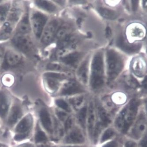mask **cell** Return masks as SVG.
Wrapping results in <instances>:
<instances>
[{"instance_id": "obj_47", "label": "cell", "mask_w": 147, "mask_h": 147, "mask_svg": "<svg viewBox=\"0 0 147 147\" xmlns=\"http://www.w3.org/2000/svg\"></svg>"}, {"instance_id": "obj_34", "label": "cell", "mask_w": 147, "mask_h": 147, "mask_svg": "<svg viewBox=\"0 0 147 147\" xmlns=\"http://www.w3.org/2000/svg\"><path fill=\"white\" fill-rule=\"evenodd\" d=\"M56 104L59 107L62 108L64 110L68 111V112L70 111L69 105H68L67 103L65 102L64 100H56Z\"/></svg>"}, {"instance_id": "obj_28", "label": "cell", "mask_w": 147, "mask_h": 147, "mask_svg": "<svg viewBox=\"0 0 147 147\" xmlns=\"http://www.w3.org/2000/svg\"><path fill=\"white\" fill-rule=\"evenodd\" d=\"M21 13V11L20 9L16 7H13L11 11L8 20L13 23H16L18 21L20 18Z\"/></svg>"}, {"instance_id": "obj_12", "label": "cell", "mask_w": 147, "mask_h": 147, "mask_svg": "<svg viewBox=\"0 0 147 147\" xmlns=\"http://www.w3.org/2000/svg\"><path fill=\"white\" fill-rule=\"evenodd\" d=\"M22 59L21 54L16 51L13 50L8 51L5 54L3 68L7 69L17 66L21 63Z\"/></svg>"}, {"instance_id": "obj_26", "label": "cell", "mask_w": 147, "mask_h": 147, "mask_svg": "<svg viewBox=\"0 0 147 147\" xmlns=\"http://www.w3.org/2000/svg\"><path fill=\"white\" fill-rule=\"evenodd\" d=\"M133 69L134 73L138 76H142L144 72V65L143 63L140 60H137L133 63Z\"/></svg>"}, {"instance_id": "obj_18", "label": "cell", "mask_w": 147, "mask_h": 147, "mask_svg": "<svg viewBox=\"0 0 147 147\" xmlns=\"http://www.w3.org/2000/svg\"><path fill=\"white\" fill-rule=\"evenodd\" d=\"M22 115V110L20 105L16 104L13 105L7 120V124L10 127H12L17 123Z\"/></svg>"}, {"instance_id": "obj_8", "label": "cell", "mask_w": 147, "mask_h": 147, "mask_svg": "<svg viewBox=\"0 0 147 147\" xmlns=\"http://www.w3.org/2000/svg\"><path fill=\"white\" fill-rule=\"evenodd\" d=\"M85 90L83 85L77 80L69 79L65 81L60 88L59 94L61 95H71L82 93Z\"/></svg>"}, {"instance_id": "obj_31", "label": "cell", "mask_w": 147, "mask_h": 147, "mask_svg": "<svg viewBox=\"0 0 147 147\" xmlns=\"http://www.w3.org/2000/svg\"><path fill=\"white\" fill-rule=\"evenodd\" d=\"M47 140L45 134L41 130L37 131L35 135V142L36 143L41 142Z\"/></svg>"}, {"instance_id": "obj_43", "label": "cell", "mask_w": 147, "mask_h": 147, "mask_svg": "<svg viewBox=\"0 0 147 147\" xmlns=\"http://www.w3.org/2000/svg\"><path fill=\"white\" fill-rule=\"evenodd\" d=\"M132 2L133 10V11H136L137 10V7H138V1H133Z\"/></svg>"}, {"instance_id": "obj_29", "label": "cell", "mask_w": 147, "mask_h": 147, "mask_svg": "<svg viewBox=\"0 0 147 147\" xmlns=\"http://www.w3.org/2000/svg\"><path fill=\"white\" fill-rule=\"evenodd\" d=\"M10 5L9 3H6L0 5V22H2L5 20L9 12Z\"/></svg>"}, {"instance_id": "obj_40", "label": "cell", "mask_w": 147, "mask_h": 147, "mask_svg": "<svg viewBox=\"0 0 147 147\" xmlns=\"http://www.w3.org/2000/svg\"><path fill=\"white\" fill-rule=\"evenodd\" d=\"M103 147H118V145L116 142H111L108 143Z\"/></svg>"}, {"instance_id": "obj_3", "label": "cell", "mask_w": 147, "mask_h": 147, "mask_svg": "<svg viewBox=\"0 0 147 147\" xmlns=\"http://www.w3.org/2000/svg\"><path fill=\"white\" fill-rule=\"evenodd\" d=\"M139 102L136 99L130 100L118 116L115 125L122 133H126L132 125L137 116Z\"/></svg>"}, {"instance_id": "obj_16", "label": "cell", "mask_w": 147, "mask_h": 147, "mask_svg": "<svg viewBox=\"0 0 147 147\" xmlns=\"http://www.w3.org/2000/svg\"><path fill=\"white\" fill-rule=\"evenodd\" d=\"M31 29L29 13L26 12L22 16L18 25L17 33L26 34H29Z\"/></svg>"}, {"instance_id": "obj_23", "label": "cell", "mask_w": 147, "mask_h": 147, "mask_svg": "<svg viewBox=\"0 0 147 147\" xmlns=\"http://www.w3.org/2000/svg\"><path fill=\"white\" fill-rule=\"evenodd\" d=\"M40 118L41 123L45 129L51 132L52 130L51 120L49 113L45 109H43L40 112Z\"/></svg>"}, {"instance_id": "obj_1", "label": "cell", "mask_w": 147, "mask_h": 147, "mask_svg": "<svg viewBox=\"0 0 147 147\" xmlns=\"http://www.w3.org/2000/svg\"><path fill=\"white\" fill-rule=\"evenodd\" d=\"M106 78L105 52L100 49L95 51L91 57L89 84L93 90L99 89L104 84Z\"/></svg>"}, {"instance_id": "obj_9", "label": "cell", "mask_w": 147, "mask_h": 147, "mask_svg": "<svg viewBox=\"0 0 147 147\" xmlns=\"http://www.w3.org/2000/svg\"><path fill=\"white\" fill-rule=\"evenodd\" d=\"M12 41L15 47L25 54H30L34 51L33 42L27 35L16 33Z\"/></svg>"}, {"instance_id": "obj_35", "label": "cell", "mask_w": 147, "mask_h": 147, "mask_svg": "<svg viewBox=\"0 0 147 147\" xmlns=\"http://www.w3.org/2000/svg\"><path fill=\"white\" fill-rule=\"evenodd\" d=\"M27 136V134H16L15 135L14 139L16 141H21L25 139Z\"/></svg>"}, {"instance_id": "obj_49", "label": "cell", "mask_w": 147, "mask_h": 147, "mask_svg": "<svg viewBox=\"0 0 147 147\" xmlns=\"http://www.w3.org/2000/svg\"></svg>"}, {"instance_id": "obj_36", "label": "cell", "mask_w": 147, "mask_h": 147, "mask_svg": "<svg viewBox=\"0 0 147 147\" xmlns=\"http://www.w3.org/2000/svg\"><path fill=\"white\" fill-rule=\"evenodd\" d=\"M82 100H83V98H79L77 99H71L70 101H71V102L73 103V104L76 105H77L81 103Z\"/></svg>"}, {"instance_id": "obj_17", "label": "cell", "mask_w": 147, "mask_h": 147, "mask_svg": "<svg viewBox=\"0 0 147 147\" xmlns=\"http://www.w3.org/2000/svg\"><path fill=\"white\" fill-rule=\"evenodd\" d=\"M32 124V117L30 115H26L17 125L16 129L17 134H26Z\"/></svg>"}, {"instance_id": "obj_32", "label": "cell", "mask_w": 147, "mask_h": 147, "mask_svg": "<svg viewBox=\"0 0 147 147\" xmlns=\"http://www.w3.org/2000/svg\"><path fill=\"white\" fill-rule=\"evenodd\" d=\"M127 83L129 87L135 88L139 86L138 81L132 76H129L127 78Z\"/></svg>"}, {"instance_id": "obj_4", "label": "cell", "mask_w": 147, "mask_h": 147, "mask_svg": "<svg viewBox=\"0 0 147 147\" xmlns=\"http://www.w3.org/2000/svg\"><path fill=\"white\" fill-rule=\"evenodd\" d=\"M42 78L46 88L51 93L58 91L65 81L71 78L69 74L49 71L43 74Z\"/></svg>"}, {"instance_id": "obj_20", "label": "cell", "mask_w": 147, "mask_h": 147, "mask_svg": "<svg viewBox=\"0 0 147 147\" xmlns=\"http://www.w3.org/2000/svg\"><path fill=\"white\" fill-rule=\"evenodd\" d=\"M47 71L52 72H59V73H67L69 74L71 71V69L61 63L59 61H53L49 63L46 66Z\"/></svg>"}, {"instance_id": "obj_10", "label": "cell", "mask_w": 147, "mask_h": 147, "mask_svg": "<svg viewBox=\"0 0 147 147\" xmlns=\"http://www.w3.org/2000/svg\"><path fill=\"white\" fill-rule=\"evenodd\" d=\"M85 56L83 52L74 51L60 59L59 61L71 69H76Z\"/></svg>"}, {"instance_id": "obj_19", "label": "cell", "mask_w": 147, "mask_h": 147, "mask_svg": "<svg viewBox=\"0 0 147 147\" xmlns=\"http://www.w3.org/2000/svg\"><path fill=\"white\" fill-rule=\"evenodd\" d=\"M36 5L40 9L49 13H54L58 11V7L53 1H36Z\"/></svg>"}, {"instance_id": "obj_33", "label": "cell", "mask_w": 147, "mask_h": 147, "mask_svg": "<svg viewBox=\"0 0 147 147\" xmlns=\"http://www.w3.org/2000/svg\"><path fill=\"white\" fill-rule=\"evenodd\" d=\"M114 134V132L112 129H108L105 131L102 138V142H104L111 138Z\"/></svg>"}, {"instance_id": "obj_30", "label": "cell", "mask_w": 147, "mask_h": 147, "mask_svg": "<svg viewBox=\"0 0 147 147\" xmlns=\"http://www.w3.org/2000/svg\"><path fill=\"white\" fill-rule=\"evenodd\" d=\"M87 108L85 107L82 108L78 114V119L80 123L81 126L84 128L85 127V123H86V119L87 117Z\"/></svg>"}, {"instance_id": "obj_37", "label": "cell", "mask_w": 147, "mask_h": 147, "mask_svg": "<svg viewBox=\"0 0 147 147\" xmlns=\"http://www.w3.org/2000/svg\"><path fill=\"white\" fill-rule=\"evenodd\" d=\"M72 123H73V122H72V119L71 118L68 119L65 123V129L66 130H68L71 127Z\"/></svg>"}, {"instance_id": "obj_45", "label": "cell", "mask_w": 147, "mask_h": 147, "mask_svg": "<svg viewBox=\"0 0 147 147\" xmlns=\"http://www.w3.org/2000/svg\"><path fill=\"white\" fill-rule=\"evenodd\" d=\"M144 104H145V110H146V114L147 115V99L145 100L144 101Z\"/></svg>"}, {"instance_id": "obj_41", "label": "cell", "mask_w": 147, "mask_h": 147, "mask_svg": "<svg viewBox=\"0 0 147 147\" xmlns=\"http://www.w3.org/2000/svg\"><path fill=\"white\" fill-rule=\"evenodd\" d=\"M57 115L61 120H64L65 117H66V114L65 113H63V112H59L57 113Z\"/></svg>"}, {"instance_id": "obj_21", "label": "cell", "mask_w": 147, "mask_h": 147, "mask_svg": "<svg viewBox=\"0 0 147 147\" xmlns=\"http://www.w3.org/2000/svg\"><path fill=\"white\" fill-rule=\"evenodd\" d=\"M65 141L68 143H81L84 141V138L81 132L76 129L68 135Z\"/></svg>"}, {"instance_id": "obj_11", "label": "cell", "mask_w": 147, "mask_h": 147, "mask_svg": "<svg viewBox=\"0 0 147 147\" xmlns=\"http://www.w3.org/2000/svg\"><path fill=\"white\" fill-rule=\"evenodd\" d=\"M147 127V122L143 114L138 117L131 131V136L134 139H139L143 135Z\"/></svg>"}, {"instance_id": "obj_27", "label": "cell", "mask_w": 147, "mask_h": 147, "mask_svg": "<svg viewBox=\"0 0 147 147\" xmlns=\"http://www.w3.org/2000/svg\"><path fill=\"white\" fill-rule=\"evenodd\" d=\"M98 114L99 115L100 118V123L103 126V127L107 126L108 124L110 122V120L109 118L108 117L107 114L105 113L104 109H103L101 107H99Z\"/></svg>"}, {"instance_id": "obj_42", "label": "cell", "mask_w": 147, "mask_h": 147, "mask_svg": "<svg viewBox=\"0 0 147 147\" xmlns=\"http://www.w3.org/2000/svg\"><path fill=\"white\" fill-rule=\"evenodd\" d=\"M4 53H5V49L4 47L0 46V63H1V60L4 57Z\"/></svg>"}, {"instance_id": "obj_44", "label": "cell", "mask_w": 147, "mask_h": 147, "mask_svg": "<svg viewBox=\"0 0 147 147\" xmlns=\"http://www.w3.org/2000/svg\"><path fill=\"white\" fill-rule=\"evenodd\" d=\"M31 145L30 144H22V145H20L17 147H30Z\"/></svg>"}, {"instance_id": "obj_2", "label": "cell", "mask_w": 147, "mask_h": 147, "mask_svg": "<svg viewBox=\"0 0 147 147\" xmlns=\"http://www.w3.org/2000/svg\"><path fill=\"white\" fill-rule=\"evenodd\" d=\"M105 63L106 78L109 81L114 80L123 69V62L122 57L113 49H108L105 52Z\"/></svg>"}, {"instance_id": "obj_6", "label": "cell", "mask_w": 147, "mask_h": 147, "mask_svg": "<svg viewBox=\"0 0 147 147\" xmlns=\"http://www.w3.org/2000/svg\"><path fill=\"white\" fill-rule=\"evenodd\" d=\"M61 24V21L58 19L49 21L40 37V41L43 45H49L55 41L57 30Z\"/></svg>"}, {"instance_id": "obj_14", "label": "cell", "mask_w": 147, "mask_h": 147, "mask_svg": "<svg viewBox=\"0 0 147 147\" xmlns=\"http://www.w3.org/2000/svg\"><path fill=\"white\" fill-rule=\"evenodd\" d=\"M117 45L119 48L122 50L130 54L138 52L141 47L140 45H131L129 44L123 36H120L118 38Z\"/></svg>"}, {"instance_id": "obj_7", "label": "cell", "mask_w": 147, "mask_h": 147, "mask_svg": "<svg viewBox=\"0 0 147 147\" xmlns=\"http://www.w3.org/2000/svg\"><path fill=\"white\" fill-rule=\"evenodd\" d=\"M91 57L90 54L85 55L76 69V80L81 84L86 85L89 84Z\"/></svg>"}, {"instance_id": "obj_22", "label": "cell", "mask_w": 147, "mask_h": 147, "mask_svg": "<svg viewBox=\"0 0 147 147\" xmlns=\"http://www.w3.org/2000/svg\"><path fill=\"white\" fill-rule=\"evenodd\" d=\"M13 28L10 22H5L0 29V40L7 39L12 34Z\"/></svg>"}, {"instance_id": "obj_39", "label": "cell", "mask_w": 147, "mask_h": 147, "mask_svg": "<svg viewBox=\"0 0 147 147\" xmlns=\"http://www.w3.org/2000/svg\"><path fill=\"white\" fill-rule=\"evenodd\" d=\"M125 147H138V145L133 141H128L125 144Z\"/></svg>"}, {"instance_id": "obj_5", "label": "cell", "mask_w": 147, "mask_h": 147, "mask_svg": "<svg viewBox=\"0 0 147 147\" xmlns=\"http://www.w3.org/2000/svg\"><path fill=\"white\" fill-rule=\"evenodd\" d=\"M49 21V17L46 14L37 11H34L32 12L30 18L31 26L34 35L37 39H40Z\"/></svg>"}, {"instance_id": "obj_25", "label": "cell", "mask_w": 147, "mask_h": 147, "mask_svg": "<svg viewBox=\"0 0 147 147\" xmlns=\"http://www.w3.org/2000/svg\"><path fill=\"white\" fill-rule=\"evenodd\" d=\"M95 121V114H94V106L93 104L91 103L90 105L88 110V127L89 132L91 135L93 131Z\"/></svg>"}, {"instance_id": "obj_46", "label": "cell", "mask_w": 147, "mask_h": 147, "mask_svg": "<svg viewBox=\"0 0 147 147\" xmlns=\"http://www.w3.org/2000/svg\"><path fill=\"white\" fill-rule=\"evenodd\" d=\"M0 147H7V146L3 144L0 143Z\"/></svg>"}, {"instance_id": "obj_24", "label": "cell", "mask_w": 147, "mask_h": 147, "mask_svg": "<svg viewBox=\"0 0 147 147\" xmlns=\"http://www.w3.org/2000/svg\"><path fill=\"white\" fill-rule=\"evenodd\" d=\"M98 11L102 16L108 20H114L118 16V14L116 11L106 7H99Z\"/></svg>"}, {"instance_id": "obj_48", "label": "cell", "mask_w": 147, "mask_h": 147, "mask_svg": "<svg viewBox=\"0 0 147 147\" xmlns=\"http://www.w3.org/2000/svg\"><path fill=\"white\" fill-rule=\"evenodd\" d=\"M1 2V1H0V2Z\"/></svg>"}, {"instance_id": "obj_15", "label": "cell", "mask_w": 147, "mask_h": 147, "mask_svg": "<svg viewBox=\"0 0 147 147\" xmlns=\"http://www.w3.org/2000/svg\"><path fill=\"white\" fill-rule=\"evenodd\" d=\"M9 99L5 92H0V117L3 119H5L9 107Z\"/></svg>"}, {"instance_id": "obj_13", "label": "cell", "mask_w": 147, "mask_h": 147, "mask_svg": "<svg viewBox=\"0 0 147 147\" xmlns=\"http://www.w3.org/2000/svg\"><path fill=\"white\" fill-rule=\"evenodd\" d=\"M74 25L71 23L62 22L57 30L54 42H57L73 34L74 32Z\"/></svg>"}, {"instance_id": "obj_38", "label": "cell", "mask_w": 147, "mask_h": 147, "mask_svg": "<svg viewBox=\"0 0 147 147\" xmlns=\"http://www.w3.org/2000/svg\"><path fill=\"white\" fill-rule=\"evenodd\" d=\"M142 90L145 93L147 94V76L145 77L142 84Z\"/></svg>"}]
</instances>
